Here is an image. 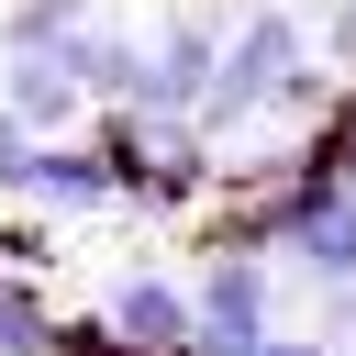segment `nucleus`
<instances>
[{
    "mask_svg": "<svg viewBox=\"0 0 356 356\" xmlns=\"http://www.w3.org/2000/svg\"><path fill=\"white\" fill-rule=\"evenodd\" d=\"M267 334H278V267L245 245H211L189 289V356H256Z\"/></svg>",
    "mask_w": 356,
    "mask_h": 356,
    "instance_id": "7ed1b4c3",
    "label": "nucleus"
},
{
    "mask_svg": "<svg viewBox=\"0 0 356 356\" xmlns=\"http://www.w3.org/2000/svg\"><path fill=\"white\" fill-rule=\"evenodd\" d=\"M22 156H33V134H22L11 111H0V200H11V178H22Z\"/></svg>",
    "mask_w": 356,
    "mask_h": 356,
    "instance_id": "1a4fd4ad",
    "label": "nucleus"
},
{
    "mask_svg": "<svg viewBox=\"0 0 356 356\" xmlns=\"http://www.w3.org/2000/svg\"><path fill=\"white\" fill-rule=\"evenodd\" d=\"M256 356H334V345H323V334H267Z\"/></svg>",
    "mask_w": 356,
    "mask_h": 356,
    "instance_id": "9d476101",
    "label": "nucleus"
},
{
    "mask_svg": "<svg viewBox=\"0 0 356 356\" xmlns=\"http://www.w3.org/2000/svg\"><path fill=\"white\" fill-rule=\"evenodd\" d=\"M11 200H22V211H44V222H100V211H122V178H111V156H100V145L56 134V145H33V156H22Z\"/></svg>",
    "mask_w": 356,
    "mask_h": 356,
    "instance_id": "20e7f679",
    "label": "nucleus"
},
{
    "mask_svg": "<svg viewBox=\"0 0 356 356\" xmlns=\"http://www.w3.org/2000/svg\"><path fill=\"white\" fill-rule=\"evenodd\" d=\"M89 145L111 156V178H122V200H134V211H189V200H211V189H222L211 134H200V122H178V111H111Z\"/></svg>",
    "mask_w": 356,
    "mask_h": 356,
    "instance_id": "f03ea898",
    "label": "nucleus"
},
{
    "mask_svg": "<svg viewBox=\"0 0 356 356\" xmlns=\"http://www.w3.org/2000/svg\"><path fill=\"white\" fill-rule=\"evenodd\" d=\"M300 111H323V78H312L300 22H289V11H245V22L222 33L211 100H200L189 122H200L211 145H234V134H256V122H300Z\"/></svg>",
    "mask_w": 356,
    "mask_h": 356,
    "instance_id": "f257e3e1",
    "label": "nucleus"
},
{
    "mask_svg": "<svg viewBox=\"0 0 356 356\" xmlns=\"http://www.w3.org/2000/svg\"><path fill=\"white\" fill-rule=\"evenodd\" d=\"M100 323L134 345V356H189V289L156 267V256H122L100 278Z\"/></svg>",
    "mask_w": 356,
    "mask_h": 356,
    "instance_id": "39448f33",
    "label": "nucleus"
},
{
    "mask_svg": "<svg viewBox=\"0 0 356 356\" xmlns=\"http://www.w3.org/2000/svg\"><path fill=\"white\" fill-rule=\"evenodd\" d=\"M89 22H100V0H11V22H0V56H67Z\"/></svg>",
    "mask_w": 356,
    "mask_h": 356,
    "instance_id": "0eeeda50",
    "label": "nucleus"
},
{
    "mask_svg": "<svg viewBox=\"0 0 356 356\" xmlns=\"http://www.w3.org/2000/svg\"><path fill=\"white\" fill-rule=\"evenodd\" d=\"M0 111H11L33 145H56V134H78L89 89H78V67H67V56H0Z\"/></svg>",
    "mask_w": 356,
    "mask_h": 356,
    "instance_id": "423d86ee",
    "label": "nucleus"
},
{
    "mask_svg": "<svg viewBox=\"0 0 356 356\" xmlns=\"http://www.w3.org/2000/svg\"><path fill=\"white\" fill-rule=\"evenodd\" d=\"M334 33H345V44H356V0H334Z\"/></svg>",
    "mask_w": 356,
    "mask_h": 356,
    "instance_id": "9b49d317",
    "label": "nucleus"
},
{
    "mask_svg": "<svg viewBox=\"0 0 356 356\" xmlns=\"http://www.w3.org/2000/svg\"><path fill=\"white\" fill-rule=\"evenodd\" d=\"M0 356H56V300L22 267H0Z\"/></svg>",
    "mask_w": 356,
    "mask_h": 356,
    "instance_id": "6e6552de",
    "label": "nucleus"
},
{
    "mask_svg": "<svg viewBox=\"0 0 356 356\" xmlns=\"http://www.w3.org/2000/svg\"><path fill=\"white\" fill-rule=\"evenodd\" d=\"M345 356H356V345H345Z\"/></svg>",
    "mask_w": 356,
    "mask_h": 356,
    "instance_id": "f8f14e48",
    "label": "nucleus"
}]
</instances>
